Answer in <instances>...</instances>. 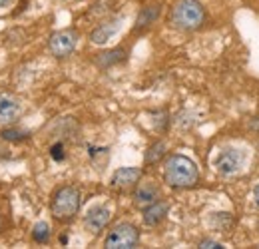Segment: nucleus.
Listing matches in <instances>:
<instances>
[{"label":"nucleus","mask_w":259,"mask_h":249,"mask_svg":"<svg viewBox=\"0 0 259 249\" xmlns=\"http://www.w3.org/2000/svg\"><path fill=\"white\" fill-rule=\"evenodd\" d=\"M163 180L169 187L182 189V187H192L199 180V172L194 159L182 154H174L165 159L163 163Z\"/></svg>","instance_id":"obj_1"},{"label":"nucleus","mask_w":259,"mask_h":249,"mask_svg":"<svg viewBox=\"0 0 259 249\" xmlns=\"http://www.w3.org/2000/svg\"><path fill=\"white\" fill-rule=\"evenodd\" d=\"M205 20V10L197 0H178L169 12V24L176 30H197Z\"/></svg>","instance_id":"obj_2"},{"label":"nucleus","mask_w":259,"mask_h":249,"mask_svg":"<svg viewBox=\"0 0 259 249\" xmlns=\"http://www.w3.org/2000/svg\"><path fill=\"white\" fill-rule=\"evenodd\" d=\"M52 216L58 221H70L80 210V191L74 186H64L56 189L50 203Z\"/></svg>","instance_id":"obj_3"},{"label":"nucleus","mask_w":259,"mask_h":249,"mask_svg":"<svg viewBox=\"0 0 259 249\" xmlns=\"http://www.w3.org/2000/svg\"><path fill=\"white\" fill-rule=\"evenodd\" d=\"M138 241H140V231L136 229V225L124 221V223L114 225V227L108 231V235H106V239H104V247L132 249L138 245Z\"/></svg>","instance_id":"obj_4"},{"label":"nucleus","mask_w":259,"mask_h":249,"mask_svg":"<svg viewBox=\"0 0 259 249\" xmlns=\"http://www.w3.org/2000/svg\"><path fill=\"white\" fill-rule=\"evenodd\" d=\"M78 44V32L72 28H64V30L54 32L48 38V48L56 58H66L76 50Z\"/></svg>","instance_id":"obj_5"},{"label":"nucleus","mask_w":259,"mask_h":249,"mask_svg":"<svg viewBox=\"0 0 259 249\" xmlns=\"http://www.w3.org/2000/svg\"><path fill=\"white\" fill-rule=\"evenodd\" d=\"M24 112V106L18 98L10 94H0V124H14Z\"/></svg>","instance_id":"obj_6"},{"label":"nucleus","mask_w":259,"mask_h":249,"mask_svg":"<svg viewBox=\"0 0 259 249\" xmlns=\"http://www.w3.org/2000/svg\"><path fill=\"white\" fill-rule=\"evenodd\" d=\"M241 163H243V156L237 150H224V152H220V156L215 157V168L222 176L237 174Z\"/></svg>","instance_id":"obj_7"},{"label":"nucleus","mask_w":259,"mask_h":249,"mask_svg":"<svg viewBox=\"0 0 259 249\" xmlns=\"http://www.w3.org/2000/svg\"><path fill=\"white\" fill-rule=\"evenodd\" d=\"M160 199V187L156 186L154 182H142L136 184V191H134V203L138 208H148L150 203Z\"/></svg>","instance_id":"obj_8"},{"label":"nucleus","mask_w":259,"mask_h":249,"mask_svg":"<svg viewBox=\"0 0 259 249\" xmlns=\"http://www.w3.org/2000/svg\"><path fill=\"white\" fill-rule=\"evenodd\" d=\"M110 218H112V214H110V210H108L106 205H94V208L86 214L84 225H86L92 233H100V231L108 225Z\"/></svg>","instance_id":"obj_9"},{"label":"nucleus","mask_w":259,"mask_h":249,"mask_svg":"<svg viewBox=\"0 0 259 249\" xmlns=\"http://www.w3.org/2000/svg\"><path fill=\"white\" fill-rule=\"evenodd\" d=\"M142 178V172L140 168H120L118 172H114L110 184L116 189H128V187H134Z\"/></svg>","instance_id":"obj_10"},{"label":"nucleus","mask_w":259,"mask_h":249,"mask_svg":"<svg viewBox=\"0 0 259 249\" xmlns=\"http://www.w3.org/2000/svg\"><path fill=\"white\" fill-rule=\"evenodd\" d=\"M167 216V203L158 199L154 203H150L148 208H144V223L154 227V225H160L163 219Z\"/></svg>","instance_id":"obj_11"},{"label":"nucleus","mask_w":259,"mask_h":249,"mask_svg":"<svg viewBox=\"0 0 259 249\" xmlns=\"http://www.w3.org/2000/svg\"><path fill=\"white\" fill-rule=\"evenodd\" d=\"M120 18H114V20H110V22H104V24H100L98 28L92 30L90 34V40L94 42V44H106L108 40H112V36L116 34V32L120 30Z\"/></svg>","instance_id":"obj_12"},{"label":"nucleus","mask_w":259,"mask_h":249,"mask_svg":"<svg viewBox=\"0 0 259 249\" xmlns=\"http://www.w3.org/2000/svg\"><path fill=\"white\" fill-rule=\"evenodd\" d=\"M162 14V4H152V6H146L142 8V12L138 14V20H136V30H144V28H150Z\"/></svg>","instance_id":"obj_13"},{"label":"nucleus","mask_w":259,"mask_h":249,"mask_svg":"<svg viewBox=\"0 0 259 249\" xmlns=\"http://www.w3.org/2000/svg\"><path fill=\"white\" fill-rule=\"evenodd\" d=\"M124 60H126V50L124 48H114V50L98 54L96 64L102 66V68H108V66H114V64L118 62H124Z\"/></svg>","instance_id":"obj_14"},{"label":"nucleus","mask_w":259,"mask_h":249,"mask_svg":"<svg viewBox=\"0 0 259 249\" xmlns=\"http://www.w3.org/2000/svg\"><path fill=\"white\" fill-rule=\"evenodd\" d=\"M32 239L36 243H46L50 239V225L46 221H38L32 229Z\"/></svg>","instance_id":"obj_15"},{"label":"nucleus","mask_w":259,"mask_h":249,"mask_svg":"<svg viewBox=\"0 0 259 249\" xmlns=\"http://www.w3.org/2000/svg\"><path fill=\"white\" fill-rule=\"evenodd\" d=\"M163 156H165V144H163V142H156V144L150 146L148 152H146V163H156V161H160Z\"/></svg>","instance_id":"obj_16"},{"label":"nucleus","mask_w":259,"mask_h":249,"mask_svg":"<svg viewBox=\"0 0 259 249\" xmlns=\"http://www.w3.org/2000/svg\"><path fill=\"white\" fill-rule=\"evenodd\" d=\"M2 138H4V140H22V138H26V132H20V130H10V128H6V130L2 132Z\"/></svg>","instance_id":"obj_17"},{"label":"nucleus","mask_w":259,"mask_h":249,"mask_svg":"<svg viewBox=\"0 0 259 249\" xmlns=\"http://www.w3.org/2000/svg\"><path fill=\"white\" fill-rule=\"evenodd\" d=\"M50 156L54 157L56 161H62V159H64V146H62V144H54V146L50 148Z\"/></svg>","instance_id":"obj_18"},{"label":"nucleus","mask_w":259,"mask_h":249,"mask_svg":"<svg viewBox=\"0 0 259 249\" xmlns=\"http://www.w3.org/2000/svg\"><path fill=\"white\" fill-rule=\"evenodd\" d=\"M199 247L218 249V247H224V245H222V243H218V241H211V239H203V241H199Z\"/></svg>","instance_id":"obj_19"},{"label":"nucleus","mask_w":259,"mask_h":249,"mask_svg":"<svg viewBox=\"0 0 259 249\" xmlns=\"http://www.w3.org/2000/svg\"><path fill=\"white\" fill-rule=\"evenodd\" d=\"M10 2H12V0H0V10L6 8V6H10Z\"/></svg>","instance_id":"obj_20"},{"label":"nucleus","mask_w":259,"mask_h":249,"mask_svg":"<svg viewBox=\"0 0 259 249\" xmlns=\"http://www.w3.org/2000/svg\"><path fill=\"white\" fill-rule=\"evenodd\" d=\"M255 203L259 205V184H257V187H255Z\"/></svg>","instance_id":"obj_21"},{"label":"nucleus","mask_w":259,"mask_h":249,"mask_svg":"<svg viewBox=\"0 0 259 249\" xmlns=\"http://www.w3.org/2000/svg\"><path fill=\"white\" fill-rule=\"evenodd\" d=\"M62 2H72V0H62Z\"/></svg>","instance_id":"obj_22"}]
</instances>
